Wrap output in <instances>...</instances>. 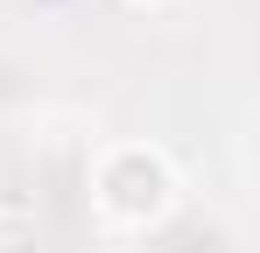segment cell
Listing matches in <instances>:
<instances>
[{
  "label": "cell",
  "instance_id": "1",
  "mask_svg": "<svg viewBox=\"0 0 260 253\" xmlns=\"http://www.w3.org/2000/svg\"><path fill=\"white\" fill-rule=\"evenodd\" d=\"M106 190H113L120 211H155V204H162V169L141 162V155H127V162L106 176Z\"/></svg>",
  "mask_w": 260,
  "mask_h": 253
}]
</instances>
